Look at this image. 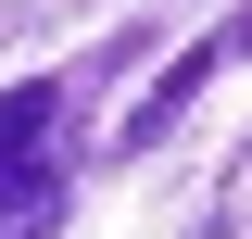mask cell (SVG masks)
<instances>
[{
	"label": "cell",
	"instance_id": "7a4b0ae2",
	"mask_svg": "<svg viewBox=\"0 0 252 239\" xmlns=\"http://www.w3.org/2000/svg\"><path fill=\"white\" fill-rule=\"evenodd\" d=\"M215 63H227V26H215V38H189V51H164V76H152L139 101H126L114 151H164V139H177V114H189L202 89H215Z\"/></svg>",
	"mask_w": 252,
	"mask_h": 239
},
{
	"label": "cell",
	"instance_id": "6da1fadb",
	"mask_svg": "<svg viewBox=\"0 0 252 239\" xmlns=\"http://www.w3.org/2000/svg\"><path fill=\"white\" fill-rule=\"evenodd\" d=\"M63 114H76V76H26V89H0V227L38 239L63 214V189H76V139H63Z\"/></svg>",
	"mask_w": 252,
	"mask_h": 239
}]
</instances>
